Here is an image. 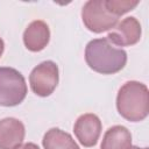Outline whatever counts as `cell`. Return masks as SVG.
Masks as SVG:
<instances>
[{"instance_id":"obj_2","label":"cell","mask_w":149,"mask_h":149,"mask_svg":"<svg viewBox=\"0 0 149 149\" xmlns=\"http://www.w3.org/2000/svg\"><path fill=\"white\" fill-rule=\"evenodd\" d=\"M116 108L119 114L128 121L144 120L149 113L148 87L135 80L125 83L116 95Z\"/></svg>"},{"instance_id":"obj_8","label":"cell","mask_w":149,"mask_h":149,"mask_svg":"<svg viewBox=\"0 0 149 149\" xmlns=\"http://www.w3.org/2000/svg\"><path fill=\"white\" fill-rule=\"evenodd\" d=\"M24 126L15 118L0 120V149H15L24 139Z\"/></svg>"},{"instance_id":"obj_5","label":"cell","mask_w":149,"mask_h":149,"mask_svg":"<svg viewBox=\"0 0 149 149\" xmlns=\"http://www.w3.org/2000/svg\"><path fill=\"white\" fill-rule=\"evenodd\" d=\"M59 80L58 66L52 61H45L33 69L29 76L31 91L38 97L50 95Z\"/></svg>"},{"instance_id":"obj_6","label":"cell","mask_w":149,"mask_h":149,"mask_svg":"<svg viewBox=\"0 0 149 149\" xmlns=\"http://www.w3.org/2000/svg\"><path fill=\"white\" fill-rule=\"evenodd\" d=\"M142 29L140 22L134 17L129 16L119 22L112 31L108 33L107 40L119 47H129L136 44L141 38Z\"/></svg>"},{"instance_id":"obj_13","label":"cell","mask_w":149,"mask_h":149,"mask_svg":"<svg viewBox=\"0 0 149 149\" xmlns=\"http://www.w3.org/2000/svg\"><path fill=\"white\" fill-rule=\"evenodd\" d=\"M15 149H40L38 146H36L35 143H24V144H21L19 147H16Z\"/></svg>"},{"instance_id":"obj_4","label":"cell","mask_w":149,"mask_h":149,"mask_svg":"<svg viewBox=\"0 0 149 149\" xmlns=\"http://www.w3.org/2000/svg\"><path fill=\"white\" fill-rule=\"evenodd\" d=\"M81 19L85 27L93 33H102L118 24V17L105 7L104 0H90L81 9Z\"/></svg>"},{"instance_id":"obj_7","label":"cell","mask_w":149,"mask_h":149,"mask_svg":"<svg viewBox=\"0 0 149 149\" xmlns=\"http://www.w3.org/2000/svg\"><path fill=\"white\" fill-rule=\"evenodd\" d=\"M101 127V121L95 114L86 113L77 119L73 126V132L84 147H93L99 140Z\"/></svg>"},{"instance_id":"obj_15","label":"cell","mask_w":149,"mask_h":149,"mask_svg":"<svg viewBox=\"0 0 149 149\" xmlns=\"http://www.w3.org/2000/svg\"><path fill=\"white\" fill-rule=\"evenodd\" d=\"M130 149H148V148H140V147H130Z\"/></svg>"},{"instance_id":"obj_14","label":"cell","mask_w":149,"mask_h":149,"mask_svg":"<svg viewBox=\"0 0 149 149\" xmlns=\"http://www.w3.org/2000/svg\"><path fill=\"white\" fill-rule=\"evenodd\" d=\"M3 49H5V44H3V41L0 38V57H1L2 52H3Z\"/></svg>"},{"instance_id":"obj_11","label":"cell","mask_w":149,"mask_h":149,"mask_svg":"<svg viewBox=\"0 0 149 149\" xmlns=\"http://www.w3.org/2000/svg\"><path fill=\"white\" fill-rule=\"evenodd\" d=\"M42 144L44 149H79L72 136L59 128L49 129L43 136Z\"/></svg>"},{"instance_id":"obj_12","label":"cell","mask_w":149,"mask_h":149,"mask_svg":"<svg viewBox=\"0 0 149 149\" xmlns=\"http://www.w3.org/2000/svg\"><path fill=\"white\" fill-rule=\"evenodd\" d=\"M106 9L114 16L119 17L127 12L134 9L137 5L139 1H121V0H104Z\"/></svg>"},{"instance_id":"obj_9","label":"cell","mask_w":149,"mask_h":149,"mask_svg":"<svg viewBox=\"0 0 149 149\" xmlns=\"http://www.w3.org/2000/svg\"><path fill=\"white\" fill-rule=\"evenodd\" d=\"M50 40V30L48 24L42 20L33 21L28 24L23 33V43L30 51L43 50Z\"/></svg>"},{"instance_id":"obj_1","label":"cell","mask_w":149,"mask_h":149,"mask_svg":"<svg viewBox=\"0 0 149 149\" xmlns=\"http://www.w3.org/2000/svg\"><path fill=\"white\" fill-rule=\"evenodd\" d=\"M85 61L93 71L102 74H113L125 68L127 52L115 48L106 37L94 38L86 45Z\"/></svg>"},{"instance_id":"obj_10","label":"cell","mask_w":149,"mask_h":149,"mask_svg":"<svg viewBox=\"0 0 149 149\" xmlns=\"http://www.w3.org/2000/svg\"><path fill=\"white\" fill-rule=\"evenodd\" d=\"M132 134L125 126H113L106 130L100 149H130Z\"/></svg>"},{"instance_id":"obj_3","label":"cell","mask_w":149,"mask_h":149,"mask_svg":"<svg viewBox=\"0 0 149 149\" xmlns=\"http://www.w3.org/2000/svg\"><path fill=\"white\" fill-rule=\"evenodd\" d=\"M26 95L24 77L13 68H0V106H16L24 100Z\"/></svg>"}]
</instances>
